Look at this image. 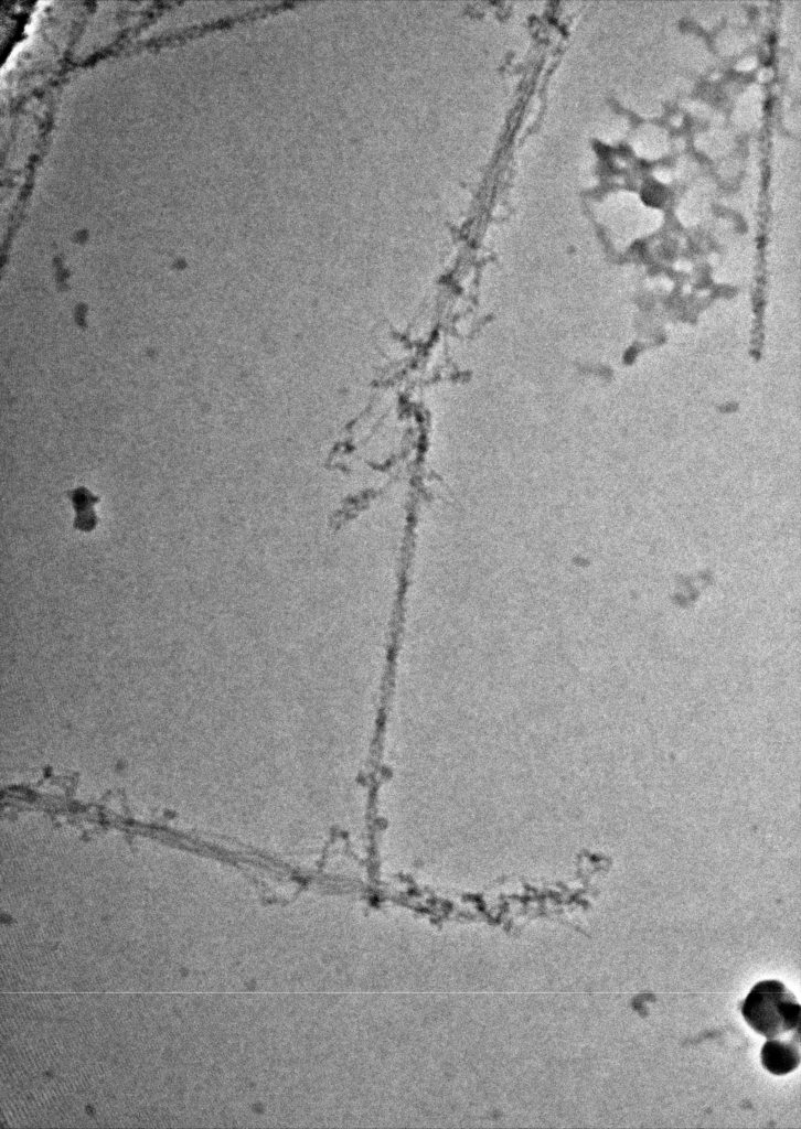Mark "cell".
I'll list each match as a JSON object with an SVG mask.
<instances>
[{
  "mask_svg": "<svg viewBox=\"0 0 801 1129\" xmlns=\"http://www.w3.org/2000/svg\"><path fill=\"white\" fill-rule=\"evenodd\" d=\"M761 1064L773 1075H786L800 1064L799 1041L768 1040L761 1047Z\"/></svg>",
  "mask_w": 801,
  "mask_h": 1129,
  "instance_id": "obj_2",
  "label": "cell"
},
{
  "mask_svg": "<svg viewBox=\"0 0 801 1129\" xmlns=\"http://www.w3.org/2000/svg\"><path fill=\"white\" fill-rule=\"evenodd\" d=\"M741 1014L752 1030L768 1040L789 1032L800 1034V1003L778 980L756 983L743 1002Z\"/></svg>",
  "mask_w": 801,
  "mask_h": 1129,
  "instance_id": "obj_1",
  "label": "cell"
}]
</instances>
